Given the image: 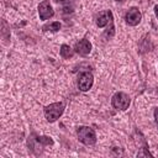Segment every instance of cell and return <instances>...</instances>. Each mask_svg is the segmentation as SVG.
I'll return each instance as SVG.
<instances>
[{
    "label": "cell",
    "mask_w": 158,
    "mask_h": 158,
    "mask_svg": "<svg viewBox=\"0 0 158 158\" xmlns=\"http://www.w3.org/2000/svg\"><path fill=\"white\" fill-rule=\"evenodd\" d=\"M112 22H114V17H112V12L110 10H106V11L101 12L99 15L98 20H96V25L100 28H102V27H105V26H107L109 23H112Z\"/></svg>",
    "instance_id": "ba28073f"
},
{
    "label": "cell",
    "mask_w": 158,
    "mask_h": 158,
    "mask_svg": "<svg viewBox=\"0 0 158 158\" xmlns=\"http://www.w3.org/2000/svg\"><path fill=\"white\" fill-rule=\"evenodd\" d=\"M116 1H121V0H116Z\"/></svg>",
    "instance_id": "9a60e30c"
},
{
    "label": "cell",
    "mask_w": 158,
    "mask_h": 158,
    "mask_svg": "<svg viewBox=\"0 0 158 158\" xmlns=\"http://www.w3.org/2000/svg\"><path fill=\"white\" fill-rule=\"evenodd\" d=\"M36 142L41 143L42 146H52L53 144V139L48 136H36Z\"/></svg>",
    "instance_id": "30bf717a"
},
{
    "label": "cell",
    "mask_w": 158,
    "mask_h": 158,
    "mask_svg": "<svg viewBox=\"0 0 158 158\" xmlns=\"http://www.w3.org/2000/svg\"><path fill=\"white\" fill-rule=\"evenodd\" d=\"M38 15H40V19L43 20V21L53 17L54 11H53V9H52V6H51L48 0H44L38 5Z\"/></svg>",
    "instance_id": "8992f818"
},
{
    "label": "cell",
    "mask_w": 158,
    "mask_h": 158,
    "mask_svg": "<svg viewBox=\"0 0 158 158\" xmlns=\"http://www.w3.org/2000/svg\"><path fill=\"white\" fill-rule=\"evenodd\" d=\"M154 120H156V123L158 127V107H156V110H154Z\"/></svg>",
    "instance_id": "7c38bea8"
},
{
    "label": "cell",
    "mask_w": 158,
    "mask_h": 158,
    "mask_svg": "<svg viewBox=\"0 0 158 158\" xmlns=\"http://www.w3.org/2000/svg\"><path fill=\"white\" fill-rule=\"evenodd\" d=\"M125 20H126V22L130 26H137L141 22V20H142V14H141V11L137 7H131L126 12Z\"/></svg>",
    "instance_id": "5b68a950"
},
{
    "label": "cell",
    "mask_w": 158,
    "mask_h": 158,
    "mask_svg": "<svg viewBox=\"0 0 158 158\" xmlns=\"http://www.w3.org/2000/svg\"><path fill=\"white\" fill-rule=\"evenodd\" d=\"M74 51H75L78 54H80V56H88V54L91 52V43H90L89 40H86V38L79 40V41L75 43Z\"/></svg>",
    "instance_id": "52a82bcc"
},
{
    "label": "cell",
    "mask_w": 158,
    "mask_h": 158,
    "mask_svg": "<svg viewBox=\"0 0 158 158\" xmlns=\"http://www.w3.org/2000/svg\"><path fill=\"white\" fill-rule=\"evenodd\" d=\"M56 1H58V2H63V4H68L70 0H56Z\"/></svg>",
    "instance_id": "5bb4252c"
},
{
    "label": "cell",
    "mask_w": 158,
    "mask_h": 158,
    "mask_svg": "<svg viewBox=\"0 0 158 158\" xmlns=\"http://www.w3.org/2000/svg\"><path fill=\"white\" fill-rule=\"evenodd\" d=\"M94 84V77L89 72H83L78 78V88L80 91H88Z\"/></svg>",
    "instance_id": "277c9868"
},
{
    "label": "cell",
    "mask_w": 158,
    "mask_h": 158,
    "mask_svg": "<svg viewBox=\"0 0 158 158\" xmlns=\"http://www.w3.org/2000/svg\"><path fill=\"white\" fill-rule=\"evenodd\" d=\"M60 30V23L58 21H54V22H51V23H47L43 26V31H52V32H56V31H59Z\"/></svg>",
    "instance_id": "8fae6325"
},
{
    "label": "cell",
    "mask_w": 158,
    "mask_h": 158,
    "mask_svg": "<svg viewBox=\"0 0 158 158\" xmlns=\"http://www.w3.org/2000/svg\"><path fill=\"white\" fill-rule=\"evenodd\" d=\"M43 112H44V117H46V120L48 122H54L64 112V104L63 102H53V104H49V105H47L44 107Z\"/></svg>",
    "instance_id": "7a4b0ae2"
},
{
    "label": "cell",
    "mask_w": 158,
    "mask_h": 158,
    "mask_svg": "<svg viewBox=\"0 0 158 158\" xmlns=\"http://www.w3.org/2000/svg\"><path fill=\"white\" fill-rule=\"evenodd\" d=\"M59 53H60V57H62V58L68 59V58H72V57H73L74 51H73L68 44H62V46H60V49H59Z\"/></svg>",
    "instance_id": "9c48e42d"
},
{
    "label": "cell",
    "mask_w": 158,
    "mask_h": 158,
    "mask_svg": "<svg viewBox=\"0 0 158 158\" xmlns=\"http://www.w3.org/2000/svg\"><path fill=\"white\" fill-rule=\"evenodd\" d=\"M78 139L85 146H93L96 143V133L91 127L88 126H79L77 128Z\"/></svg>",
    "instance_id": "6da1fadb"
},
{
    "label": "cell",
    "mask_w": 158,
    "mask_h": 158,
    "mask_svg": "<svg viewBox=\"0 0 158 158\" xmlns=\"http://www.w3.org/2000/svg\"><path fill=\"white\" fill-rule=\"evenodd\" d=\"M131 104V99L127 94L122 93V91H118V93H115L114 96L111 98V105L116 109V110H120V111H125L128 109Z\"/></svg>",
    "instance_id": "3957f363"
},
{
    "label": "cell",
    "mask_w": 158,
    "mask_h": 158,
    "mask_svg": "<svg viewBox=\"0 0 158 158\" xmlns=\"http://www.w3.org/2000/svg\"><path fill=\"white\" fill-rule=\"evenodd\" d=\"M154 14H156V17L158 19V5L154 6Z\"/></svg>",
    "instance_id": "4fadbf2b"
}]
</instances>
